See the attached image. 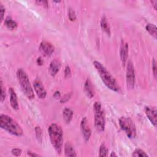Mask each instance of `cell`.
I'll return each mask as SVG.
<instances>
[{
    "mask_svg": "<svg viewBox=\"0 0 157 157\" xmlns=\"http://www.w3.org/2000/svg\"><path fill=\"white\" fill-rule=\"evenodd\" d=\"M12 153L13 155L16 156H18L21 154V150L19 149V148H13L12 150Z\"/></svg>",
    "mask_w": 157,
    "mask_h": 157,
    "instance_id": "26",
    "label": "cell"
},
{
    "mask_svg": "<svg viewBox=\"0 0 157 157\" xmlns=\"http://www.w3.org/2000/svg\"><path fill=\"white\" fill-rule=\"evenodd\" d=\"M27 153H28V155H29V156H39V155H37V154H36V153H34L33 152H32V151H28V152H27Z\"/></svg>",
    "mask_w": 157,
    "mask_h": 157,
    "instance_id": "32",
    "label": "cell"
},
{
    "mask_svg": "<svg viewBox=\"0 0 157 157\" xmlns=\"http://www.w3.org/2000/svg\"><path fill=\"white\" fill-rule=\"evenodd\" d=\"M64 75L66 77H70L71 75V71L70 69V67L69 66H66L64 70Z\"/></svg>",
    "mask_w": 157,
    "mask_h": 157,
    "instance_id": "29",
    "label": "cell"
},
{
    "mask_svg": "<svg viewBox=\"0 0 157 157\" xmlns=\"http://www.w3.org/2000/svg\"><path fill=\"white\" fill-rule=\"evenodd\" d=\"M117 155L115 153V152H112V153L110 154V156H117Z\"/></svg>",
    "mask_w": 157,
    "mask_h": 157,
    "instance_id": "36",
    "label": "cell"
},
{
    "mask_svg": "<svg viewBox=\"0 0 157 157\" xmlns=\"http://www.w3.org/2000/svg\"><path fill=\"white\" fill-rule=\"evenodd\" d=\"M17 77L23 93L28 98L33 99L34 98V91L26 72L23 69L20 68L17 70Z\"/></svg>",
    "mask_w": 157,
    "mask_h": 157,
    "instance_id": "4",
    "label": "cell"
},
{
    "mask_svg": "<svg viewBox=\"0 0 157 157\" xmlns=\"http://www.w3.org/2000/svg\"><path fill=\"white\" fill-rule=\"evenodd\" d=\"M60 67H61V63L59 62V61H58V59H53L51 61L49 66V68H48L49 73L51 75L55 76L60 69Z\"/></svg>",
    "mask_w": 157,
    "mask_h": 157,
    "instance_id": "13",
    "label": "cell"
},
{
    "mask_svg": "<svg viewBox=\"0 0 157 157\" xmlns=\"http://www.w3.org/2000/svg\"><path fill=\"white\" fill-rule=\"evenodd\" d=\"M145 112L150 122L154 125L155 127L156 126V109L155 107L147 106L145 109Z\"/></svg>",
    "mask_w": 157,
    "mask_h": 157,
    "instance_id": "10",
    "label": "cell"
},
{
    "mask_svg": "<svg viewBox=\"0 0 157 157\" xmlns=\"http://www.w3.org/2000/svg\"><path fill=\"white\" fill-rule=\"evenodd\" d=\"M64 153L66 156H77L76 152L74 147L69 142H66L64 145Z\"/></svg>",
    "mask_w": 157,
    "mask_h": 157,
    "instance_id": "16",
    "label": "cell"
},
{
    "mask_svg": "<svg viewBox=\"0 0 157 157\" xmlns=\"http://www.w3.org/2000/svg\"><path fill=\"white\" fill-rule=\"evenodd\" d=\"M5 13V8L2 6V4L1 3L0 6V14H1V20L2 21L4 19V15Z\"/></svg>",
    "mask_w": 157,
    "mask_h": 157,
    "instance_id": "28",
    "label": "cell"
},
{
    "mask_svg": "<svg viewBox=\"0 0 157 157\" xmlns=\"http://www.w3.org/2000/svg\"><path fill=\"white\" fill-rule=\"evenodd\" d=\"M69 18L71 21H74L76 19V15H75V12L72 9H69Z\"/></svg>",
    "mask_w": 157,
    "mask_h": 157,
    "instance_id": "25",
    "label": "cell"
},
{
    "mask_svg": "<svg viewBox=\"0 0 157 157\" xmlns=\"http://www.w3.org/2000/svg\"><path fill=\"white\" fill-rule=\"evenodd\" d=\"M33 86L36 93L40 99H44L46 97L47 92L41 80L39 78H36L33 83Z\"/></svg>",
    "mask_w": 157,
    "mask_h": 157,
    "instance_id": "9",
    "label": "cell"
},
{
    "mask_svg": "<svg viewBox=\"0 0 157 157\" xmlns=\"http://www.w3.org/2000/svg\"><path fill=\"white\" fill-rule=\"evenodd\" d=\"M9 93L10 95V102L12 108L15 110H18L19 108L17 94L12 88H9Z\"/></svg>",
    "mask_w": 157,
    "mask_h": 157,
    "instance_id": "14",
    "label": "cell"
},
{
    "mask_svg": "<svg viewBox=\"0 0 157 157\" xmlns=\"http://www.w3.org/2000/svg\"><path fill=\"white\" fill-rule=\"evenodd\" d=\"M119 124L122 130H123L127 136L132 139L136 136V129L133 121L129 117H122L119 119Z\"/></svg>",
    "mask_w": 157,
    "mask_h": 157,
    "instance_id": "6",
    "label": "cell"
},
{
    "mask_svg": "<svg viewBox=\"0 0 157 157\" xmlns=\"http://www.w3.org/2000/svg\"><path fill=\"white\" fill-rule=\"evenodd\" d=\"M39 52L45 56H50L55 50L53 45L47 41H42L39 47Z\"/></svg>",
    "mask_w": 157,
    "mask_h": 157,
    "instance_id": "8",
    "label": "cell"
},
{
    "mask_svg": "<svg viewBox=\"0 0 157 157\" xmlns=\"http://www.w3.org/2000/svg\"><path fill=\"white\" fill-rule=\"evenodd\" d=\"M4 25L5 26L10 29H14L17 27V23L14 21L10 17H7L4 20Z\"/></svg>",
    "mask_w": 157,
    "mask_h": 157,
    "instance_id": "19",
    "label": "cell"
},
{
    "mask_svg": "<svg viewBox=\"0 0 157 157\" xmlns=\"http://www.w3.org/2000/svg\"><path fill=\"white\" fill-rule=\"evenodd\" d=\"M80 128H81V131L85 140L86 142L88 141L91 136V131L88 125V121L86 117H84L82 119L80 123Z\"/></svg>",
    "mask_w": 157,
    "mask_h": 157,
    "instance_id": "11",
    "label": "cell"
},
{
    "mask_svg": "<svg viewBox=\"0 0 157 157\" xmlns=\"http://www.w3.org/2000/svg\"><path fill=\"white\" fill-rule=\"evenodd\" d=\"M132 156L134 157H143V156H148V155L142 150L137 148L136 149L133 153H132Z\"/></svg>",
    "mask_w": 157,
    "mask_h": 157,
    "instance_id": "21",
    "label": "cell"
},
{
    "mask_svg": "<svg viewBox=\"0 0 157 157\" xmlns=\"http://www.w3.org/2000/svg\"><path fill=\"white\" fill-rule=\"evenodd\" d=\"M36 2L38 3L40 5L43 6L44 7H48V2L47 1H36Z\"/></svg>",
    "mask_w": 157,
    "mask_h": 157,
    "instance_id": "31",
    "label": "cell"
},
{
    "mask_svg": "<svg viewBox=\"0 0 157 157\" xmlns=\"http://www.w3.org/2000/svg\"><path fill=\"white\" fill-rule=\"evenodd\" d=\"M84 90L85 91L86 94V95L88 96V97H89L90 98H91L94 96V88L93 86V85L91 82V81L88 78L84 85Z\"/></svg>",
    "mask_w": 157,
    "mask_h": 157,
    "instance_id": "15",
    "label": "cell"
},
{
    "mask_svg": "<svg viewBox=\"0 0 157 157\" xmlns=\"http://www.w3.org/2000/svg\"><path fill=\"white\" fill-rule=\"evenodd\" d=\"M37 63L39 65H42L43 64V59H42L41 57H39L37 59Z\"/></svg>",
    "mask_w": 157,
    "mask_h": 157,
    "instance_id": "33",
    "label": "cell"
},
{
    "mask_svg": "<svg viewBox=\"0 0 157 157\" xmlns=\"http://www.w3.org/2000/svg\"><path fill=\"white\" fill-rule=\"evenodd\" d=\"M120 58L123 66L125 64L127 58L128 56V44L126 42H124L123 40H121V44L120 46Z\"/></svg>",
    "mask_w": 157,
    "mask_h": 157,
    "instance_id": "12",
    "label": "cell"
},
{
    "mask_svg": "<svg viewBox=\"0 0 157 157\" xmlns=\"http://www.w3.org/2000/svg\"><path fill=\"white\" fill-rule=\"evenodd\" d=\"M108 153V148L105 146V144H102L99 148V156H107Z\"/></svg>",
    "mask_w": 157,
    "mask_h": 157,
    "instance_id": "22",
    "label": "cell"
},
{
    "mask_svg": "<svg viewBox=\"0 0 157 157\" xmlns=\"http://www.w3.org/2000/svg\"><path fill=\"white\" fill-rule=\"evenodd\" d=\"M150 2H151V3L152 4V5L153 6V7H154L155 9V10H156V5H157V1H156V0H155V1H151Z\"/></svg>",
    "mask_w": 157,
    "mask_h": 157,
    "instance_id": "35",
    "label": "cell"
},
{
    "mask_svg": "<svg viewBox=\"0 0 157 157\" xmlns=\"http://www.w3.org/2000/svg\"><path fill=\"white\" fill-rule=\"evenodd\" d=\"M94 112V126L96 130L102 132L105 128V117L101 105L99 102H95L93 105Z\"/></svg>",
    "mask_w": 157,
    "mask_h": 157,
    "instance_id": "5",
    "label": "cell"
},
{
    "mask_svg": "<svg viewBox=\"0 0 157 157\" xmlns=\"http://www.w3.org/2000/svg\"><path fill=\"white\" fill-rule=\"evenodd\" d=\"M73 116V112L72 110L67 107H66L63 112V120L66 123H69L72 120Z\"/></svg>",
    "mask_w": 157,
    "mask_h": 157,
    "instance_id": "17",
    "label": "cell"
},
{
    "mask_svg": "<svg viewBox=\"0 0 157 157\" xmlns=\"http://www.w3.org/2000/svg\"><path fill=\"white\" fill-rule=\"evenodd\" d=\"M93 63L104 85L110 90L118 92L120 90V85L107 69L98 61H94Z\"/></svg>",
    "mask_w": 157,
    "mask_h": 157,
    "instance_id": "1",
    "label": "cell"
},
{
    "mask_svg": "<svg viewBox=\"0 0 157 157\" xmlns=\"http://www.w3.org/2000/svg\"><path fill=\"white\" fill-rule=\"evenodd\" d=\"M48 132L53 147L60 154L63 144V132L61 127L56 123H52L48 128Z\"/></svg>",
    "mask_w": 157,
    "mask_h": 157,
    "instance_id": "2",
    "label": "cell"
},
{
    "mask_svg": "<svg viewBox=\"0 0 157 157\" xmlns=\"http://www.w3.org/2000/svg\"><path fill=\"white\" fill-rule=\"evenodd\" d=\"M70 97H71V94H69V93H68V94H66L63 98H61V99L60 100V102H61V103L64 102H66L67 101H68V100L69 99Z\"/></svg>",
    "mask_w": 157,
    "mask_h": 157,
    "instance_id": "30",
    "label": "cell"
},
{
    "mask_svg": "<svg viewBox=\"0 0 157 157\" xmlns=\"http://www.w3.org/2000/svg\"><path fill=\"white\" fill-rule=\"evenodd\" d=\"M0 126L13 135L21 136L23 134L21 127L12 117L7 115L1 114L0 115Z\"/></svg>",
    "mask_w": 157,
    "mask_h": 157,
    "instance_id": "3",
    "label": "cell"
},
{
    "mask_svg": "<svg viewBox=\"0 0 157 157\" xmlns=\"http://www.w3.org/2000/svg\"><path fill=\"white\" fill-rule=\"evenodd\" d=\"M126 85L129 89H133L135 85V71L133 63L131 61H128L126 67Z\"/></svg>",
    "mask_w": 157,
    "mask_h": 157,
    "instance_id": "7",
    "label": "cell"
},
{
    "mask_svg": "<svg viewBox=\"0 0 157 157\" xmlns=\"http://www.w3.org/2000/svg\"><path fill=\"white\" fill-rule=\"evenodd\" d=\"M6 98V91L5 89L3 86V83L2 80H1V95H0V98H1V102H2Z\"/></svg>",
    "mask_w": 157,
    "mask_h": 157,
    "instance_id": "24",
    "label": "cell"
},
{
    "mask_svg": "<svg viewBox=\"0 0 157 157\" xmlns=\"http://www.w3.org/2000/svg\"><path fill=\"white\" fill-rule=\"evenodd\" d=\"M152 70L153 72L155 78H156V64L155 59H153V61H152Z\"/></svg>",
    "mask_w": 157,
    "mask_h": 157,
    "instance_id": "27",
    "label": "cell"
},
{
    "mask_svg": "<svg viewBox=\"0 0 157 157\" xmlns=\"http://www.w3.org/2000/svg\"><path fill=\"white\" fill-rule=\"evenodd\" d=\"M53 96L56 98V99H58V98H59V97H60V93L59 92V91H56L55 93H54V94H53Z\"/></svg>",
    "mask_w": 157,
    "mask_h": 157,
    "instance_id": "34",
    "label": "cell"
},
{
    "mask_svg": "<svg viewBox=\"0 0 157 157\" xmlns=\"http://www.w3.org/2000/svg\"><path fill=\"white\" fill-rule=\"evenodd\" d=\"M101 27L102 29L109 36L110 35V28L107 22V18L105 16H103L101 20Z\"/></svg>",
    "mask_w": 157,
    "mask_h": 157,
    "instance_id": "18",
    "label": "cell"
},
{
    "mask_svg": "<svg viewBox=\"0 0 157 157\" xmlns=\"http://www.w3.org/2000/svg\"><path fill=\"white\" fill-rule=\"evenodd\" d=\"M35 132H36V138L37 139V140L39 142H41L42 141V130L40 129V127L39 126H36L35 128Z\"/></svg>",
    "mask_w": 157,
    "mask_h": 157,
    "instance_id": "23",
    "label": "cell"
},
{
    "mask_svg": "<svg viewBox=\"0 0 157 157\" xmlns=\"http://www.w3.org/2000/svg\"><path fill=\"white\" fill-rule=\"evenodd\" d=\"M145 28H146V30L148 32V33L155 39H156L157 33H156V26L155 25H153V24L148 23V24L147 25Z\"/></svg>",
    "mask_w": 157,
    "mask_h": 157,
    "instance_id": "20",
    "label": "cell"
}]
</instances>
